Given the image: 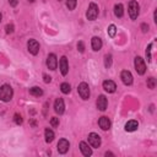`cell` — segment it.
<instances>
[{
  "label": "cell",
  "instance_id": "cell-1",
  "mask_svg": "<svg viewBox=\"0 0 157 157\" xmlns=\"http://www.w3.org/2000/svg\"><path fill=\"white\" fill-rule=\"evenodd\" d=\"M12 96H14V91L10 85H3L0 87V101L3 102H10Z\"/></svg>",
  "mask_w": 157,
  "mask_h": 157
},
{
  "label": "cell",
  "instance_id": "cell-2",
  "mask_svg": "<svg viewBox=\"0 0 157 157\" xmlns=\"http://www.w3.org/2000/svg\"><path fill=\"white\" fill-rule=\"evenodd\" d=\"M97 16H98V6L95 3H91L88 5V10L86 12V17L90 21H95L97 19Z\"/></svg>",
  "mask_w": 157,
  "mask_h": 157
},
{
  "label": "cell",
  "instance_id": "cell-3",
  "mask_svg": "<svg viewBox=\"0 0 157 157\" xmlns=\"http://www.w3.org/2000/svg\"><path fill=\"white\" fill-rule=\"evenodd\" d=\"M129 16L132 20H136L139 16V4L135 0H132L129 3Z\"/></svg>",
  "mask_w": 157,
  "mask_h": 157
},
{
  "label": "cell",
  "instance_id": "cell-4",
  "mask_svg": "<svg viewBox=\"0 0 157 157\" xmlns=\"http://www.w3.org/2000/svg\"><path fill=\"white\" fill-rule=\"evenodd\" d=\"M77 91H78V95L81 96L82 99H88L90 98V87L86 82H81L77 87Z\"/></svg>",
  "mask_w": 157,
  "mask_h": 157
},
{
  "label": "cell",
  "instance_id": "cell-5",
  "mask_svg": "<svg viewBox=\"0 0 157 157\" xmlns=\"http://www.w3.org/2000/svg\"><path fill=\"white\" fill-rule=\"evenodd\" d=\"M134 64H135V69H136V71H138L139 75H144V74H145V71H146V64H145V61H144L142 58L136 57Z\"/></svg>",
  "mask_w": 157,
  "mask_h": 157
},
{
  "label": "cell",
  "instance_id": "cell-6",
  "mask_svg": "<svg viewBox=\"0 0 157 157\" xmlns=\"http://www.w3.org/2000/svg\"><path fill=\"white\" fill-rule=\"evenodd\" d=\"M88 142L92 147L98 149L101 146V136L98 134H96V133H91L88 135Z\"/></svg>",
  "mask_w": 157,
  "mask_h": 157
},
{
  "label": "cell",
  "instance_id": "cell-7",
  "mask_svg": "<svg viewBox=\"0 0 157 157\" xmlns=\"http://www.w3.org/2000/svg\"><path fill=\"white\" fill-rule=\"evenodd\" d=\"M69 147H70V144H69V141H68L67 139H60V140H59L58 146H57L59 153H61V155H63V153H67L68 150H69Z\"/></svg>",
  "mask_w": 157,
  "mask_h": 157
},
{
  "label": "cell",
  "instance_id": "cell-8",
  "mask_svg": "<svg viewBox=\"0 0 157 157\" xmlns=\"http://www.w3.org/2000/svg\"><path fill=\"white\" fill-rule=\"evenodd\" d=\"M27 48H28V52L33 55H37L38 52H39V43L36 41V39H30L27 42Z\"/></svg>",
  "mask_w": 157,
  "mask_h": 157
},
{
  "label": "cell",
  "instance_id": "cell-9",
  "mask_svg": "<svg viewBox=\"0 0 157 157\" xmlns=\"http://www.w3.org/2000/svg\"><path fill=\"white\" fill-rule=\"evenodd\" d=\"M47 67L50 70H55L58 67V59L55 54H49L47 58Z\"/></svg>",
  "mask_w": 157,
  "mask_h": 157
},
{
  "label": "cell",
  "instance_id": "cell-10",
  "mask_svg": "<svg viewBox=\"0 0 157 157\" xmlns=\"http://www.w3.org/2000/svg\"><path fill=\"white\" fill-rule=\"evenodd\" d=\"M59 68H60V73L63 76H65L69 73V65H68V59L67 57H61L60 61H59Z\"/></svg>",
  "mask_w": 157,
  "mask_h": 157
},
{
  "label": "cell",
  "instance_id": "cell-11",
  "mask_svg": "<svg viewBox=\"0 0 157 157\" xmlns=\"http://www.w3.org/2000/svg\"><path fill=\"white\" fill-rule=\"evenodd\" d=\"M98 125H99V128L102 130L107 132V130H109V128H111V120L107 117H101L98 119Z\"/></svg>",
  "mask_w": 157,
  "mask_h": 157
},
{
  "label": "cell",
  "instance_id": "cell-12",
  "mask_svg": "<svg viewBox=\"0 0 157 157\" xmlns=\"http://www.w3.org/2000/svg\"><path fill=\"white\" fill-rule=\"evenodd\" d=\"M103 88H104V91H106V92L113 93V92H115L117 85H115L114 81H112V80H106V81L103 82Z\"/></svg>",
  "mask_w": 157,
  "mask_h": 157
},
{
  "label": "cell",
  "instance_id": "cell-13",
  "mask_svg": "<svg viewBox=\"0 0 157 157\" xmlns=\"http://www.w3.org/2000/svg\"><path fill=\"white\" fill-rule=\"evenodd\" d=\"M54 111L58 113V114H63L64 111H65V104H64V101L63 98H57L55 102H54Z\"/></svg>",
  "mask_w": 157,
  "mask_h": 157
},
{
  "label": "cell",
  "instance_id": "cell-14",
  "mask_svg": "<svg viewBox=\"0 0 157 157\" xmlns=\"http://www.w3.org/2000/svg\"><path fill=\"white\" fill-rule=\"evenodd\" d=\"M120 77H122V81H123L125 85H132V84H133V75H132V73H130V71L124 70V71L122 73Z\"/></svg>",
  "mask_w": 157,
  "mask_h": 157
},
{
  "label": "cell",
  "instance_id": "cell-15",
  "mask_svg": "<svg viewBox=\"0 0 157 157\" xmlns=\"http://www.w3.org/2000/svg\"><path fill=\"white\" fill-rule=\"evenodd\" d=\"M107 106H108V101L106 98V96H99L98 99H97V108L99 111H106L107 109Z\"/></svg>",
  "mask_w": 157,
  "mask_h": 157
},
{
  "label": "cell",
  "instance_id": "cell-16",
  "mask_svg": "<svg viewBox=\"0 0 157 157\" xmlns=\"http://www.w3.org/2000/svg\"><path fill=\"white\" fill-rule=\"evenodd\" d=\"M91 46H92V49L95 52H98L102 48V39L99 37H93L91 39Z\"/></svg>",
  "mask_w": 157,
  "mask_h": 157
},
{
  "label": "cell",
  "instance_id": "cell-17",
  "mask_svg": "<svg viewBox=\"0 0 157 157\" xmlns=\"http://www.w3.org/2000/svg\"><path fill=\"white\" fill-rule=\"evenodd\" d=\"M80 150H81L82 155L86 156V157H88V156L92 155V150H91V147H88V145H87L85 141H81V142H80Z\"/></svg>",
  "mask_w": 157,
  "mask_h": 157
},
{
  "label": "cell",
  "instance_id": "cell-18",
  "mask_svg": "<svg viewBox=\"0 0 157 157\" xmlns=\"http://www.w3.org/2000/svg\"><path fill=\"white\" fill-rule=\"evenodd\" d=\"M138 128H139V123L136 120H129L125 124V130H126V132H135Z\"/></svg>",
  "mask_w": 157,
  "mask_h": 157
},
{
  "label": "cell",
  "instance_id": "cell-19",
  "mask_svg": "<svg viewBox=\"0 0 157 157\" xmlns=\"http://www.w3.org/2000/svg\"><path fill=\"white\" fill-rule=\"evenodd\" d=\"M114 15L117 17H123V15H124V7H123L122 4H117L114 6Z\"/></svg>",
  "mask_w": 157,
  "mask_h": 157
},
{
  "label": "cell",
  "instance_id": "cell-20",
  "mask_svg": "<svg viewBox=\"0 0 157 157\" xmlns=\"http://www.w3.org/2000/svg\"><path fill=\"white\" fill-rule=\"evenodd\" d=\"M44 136H46V141L49 144L54 140V132L53 130H50V129H46V132H44Z\"/></svg>",
  "mask_w": 157,
  "mask_h": 157
},
{
  "label": "cell",
  "instance_id": "cell-21",
  "mask_svg": "<svg viewBox=\"0 0 157 157\" xmlns=\"http://www.w3.org/2000/svg\"><path fill=\"white\" fill-rule=\"evenodd\" d=\"M30 93H31L32 96L39 97V96H42V95H43V90H42L41 87H37V86H34V87L30 88Z\"/></svg>",
  "mask_w": 157,
  "mask_h": 157
},
{
  "label": "cell",
  "instance_id": "cell-22",
  "mask_svg": "<svg viewBox=\"0 0 157 157\" xmlns=\"http://www.w3.org/2000/svg\"><path fill=\"white\" fill-rule=\"evenodd\" d=\"M60 90H61V92H63V93L68 95V93L70 92V91H71V86H70L68 82H64V84L60 85Z\"/></svg>",
  "mask_w": 157,
  "mask_h": 157
},
{
  "label": "cell",
  "instance_id": "cell-23",
  "mask_svg": "<svg viewBox=\"0 0 157 157\" xmlns=\"http://www.w3.org/2000/svg\"><path fill=\"white\" fill-rule=\"evenodd\" d=\"M77 5V0H67V7L69 10H74Z\"/></svg>",
  "mask_w": 157,
  "mask_h": 157
},
{
  "label": "cell",
  "instance_id": "cell-24",
  "mask_svg": "<svg viewBox=\"0 0 157 157\" xmlns=\"http://www.w3.org/2000/svg\"><path fill=\"white\" fill-rule=\"evenodd\" d=\"M111 65H112V55L107 54L106 57H104V67H106V68H111Z\"/></svg>",
  "mask_w": 157,
  "mask_h": 157
},
{
  "label": "cell",
  "instance_id": "cell-25",
  "mask_svg": "<svg viewBox=\"0 0 157 157\" xmlns=\"http://www.w3.org/2000/svg\"><path fill=\"white\" fill-rule=\"evenodd\" d=\"M147 87L151 88V90H153L156 87V80L153 77H149L147 78Z\"/></svg>",
  "mask_w": 157,
  "mask_h": 157
},
{
  "label": "cell",
  "instance_id": "cell-26",
  "mask_svg": "<svg viewBox=\"0 0 157 157\" xmlns=\"http://www.w3.org/2000/svg\"><path fill=\"white\" fill-rule=\"evenodd\" d=\"M115 33H117V27L114 25H111L109 27H108V34H109V37H114L115 36Z\"/></svg>",
  "mask_w": 157,
  "mask_h": 157
},
{
  "label": "cell",
  "instance_id": "cell-27",
  "mask_svg": "<svg viewBox=\"0 0 157 157\" xmlns=\"http://www.w3.org/2000/svg\"><path fill=\"white\" fill-rule=\"evenodd\" d=\"M50 125L53 126V128H57V126H59V118H57V117H53L50 119Z\"/></svg>",
  "mask_w": 157,
  "mask_h": 157
},
{
  "label": "cell",
  "instance_id": "cell-28",
  "mask_svg": "<svg viewBox=\"0 0 157 157\" xmlns=\"http://www.w3.org/2000/svg\"><path fill=\"white\" fill-rule=\"evenodd\" d=\"M14 120H15V123H16L17 125H20V124H22V117L16 113V114L14 115Z\"/></svg>",
  "mask_w": 157,
  "mask_h": 157
},
{
  "label": "cell",
  "instance_id": "cell-29",
  "mask_svg": "<svg viewBox=\"0 0 157 157\" xmlns=\"http://www.w3.org/2000/svg\"><path fill=\"white\" fill-rule=\"evenodd\" d=\"M151 47H152V44H149V47L146 49V59L149 63L151 61Z\"/></svg>",
  "mask_w": 157,
  "mask_h": 157
},
{
  "label": "cell",
  "instance_id": "cell-30",
  "mask_svg": "<svg viewBox=\"0 0 157 157\" xmlns=\"http://www.w3.org/2000/svg\"><path fill=\"white\" fill-rule=\"evenodd\" d=\"M77 50L78 52H80V53H84V52H85V44H84V42H78L77 43Z\"/></svg>",
  "mask_w": 157,
  "mask_h": 157
},
{
  "label": "cell",
  "instance_id": "cell-31",
  "mask_svg": "<svg viewBox=\"0 0 157 157\" xmlns=\"http://www.w3.org/2000/svg\"><path fill=\"white\" fill-rule=\"evenodd\" d=\"M5 31H6V33H7V34L12 33V32H14V25H6Z\"/></svg>",
  "mask_w": 157,
  "mask_h": 157
},
{
  "label": "cell",
  "instance_id": "cell-32",
  "mask_svg": "<svg viewBox=\"0 0 157 157\" xmlns=\"http://www.w3.org/2000/svg\"><path fill=\"white\" fill-rule=\"evenodd\" d=\"M141 31H142L144 33H146V32L149 31V26H147L146 23H142V25H141Z\"/></svg>",
  "mask_w": 157,
  "mask_h": 157
},
{
  "label": "cell",
  "instance_id": "cell-33",
  "mask_svg": "<svg viewBox=\"0 0 157 157\" xmlns=\"http://www.w3.org/2000/svg\"><path fill=\"white\" fill-rule=\"evenodd\" d=\"M9 4H10L12 7H15V6H17V4H19V0H9Z\"/></svg>",
  "mask_w": 157,
  "mask_h": 157
},
{
  "label": "cell",
  "instance_id": "cell-34",
  "mask_svg": "<svg viewBox=\"0 0 157 157\" xmlns=\"http://www.w3.org/2000/svg\"><path fill=\"white\" fill-rule=\"evenodd\" d=\"M43 78H44V82H46V84H49V82L52 81V77L48 76V75H46V74L43 75Z\"/></svg>",
  "mask_w": 157,
  "mask_h": 157
},
{
  "label": "cell",
  "instance_id": "cell-35",
  "mask_svg": "<svg viewBox=\"0 0 157 157\" xmlns=\"http://www.w3.org/2000/svg\"><path fill=\"white\" fill-rule=\"evenodd\" d=\"M106 156H114V155H113L112 152H108V151H107V152H106Z\"/></svg>",
  "mask_w": 157,
  "mask_h": 157
},
{
  "label": "cell",
  "instance_id": "cell-36",
  "mask_svg": "<svg viewBox=\"0 0 157 157\" xmlns=\"http://www.w3.org/2000/svg\"><path fill=\"white\" fill-rule=\"evenodd\" d=\"M28 1H30V3H34V1H36V0H28Z\"/></svg>",
  "mask_w": 157,
  "mask_h": 157
},
{
  "label": "cell",
  "instance_id": "cell-37",
  "mask_svg": "<svg viewBox=\"0 0 157 157\" xmlns=\"http://www.w3.org/2000/svg\"><path fill=\"white\" fill-rule=\"evenodd\" d=\"M1 19H3V16H1V14H0V22H1Z\"/></svg>",
  "mask_w": 157,
  "mask_h": 157
},
{
  "label": "cell",
  "instance_id": "cell-38",
  "mask_svg": "<svg viewBox=\"0 0 157 157\" xmlns=\"http://www.w3.org/2000/svg\"><path fill=\"white\" fill-rule=\"evenodd\" d=\"M59 1H61V0H59Z\"/></svg>",
  "mask_w": 157,
  "mask_h": 157
}]
</instances>
